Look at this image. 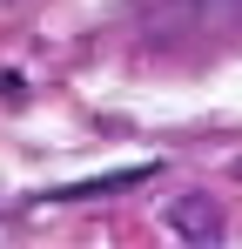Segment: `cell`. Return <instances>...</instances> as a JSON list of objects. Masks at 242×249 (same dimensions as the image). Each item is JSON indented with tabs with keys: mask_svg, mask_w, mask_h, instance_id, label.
Instances as JSON below:
<instances>
[{
	"mask_svg": "<svg viewBox=\"0 0 242 249\" xmlns=\"http://www.w3.org/2000/svg\"><path fill=\"white\" fill-rule=\"evenodd\" d=\"M242 27V0H155L148 7V41H222Z\"/></svg>",
	"mask_w": 242,
	"mask_h": 249,
	"instance_id": "obj_1",
	"label": "cell"
},
{
	"mask_svg": "<svg viewBox=\"0 0 242 249\" xmlns=\"http://www.w3.org/2000/svg\"><path fill=\"white\" fill-rule=\"evenodd\" d=\"M161 222H168L182 243H222V229H229L222 196H208V189H182V196H168V202H161Z\"/></svg>",
	"mask_w": 242,
	"mask_h": 249,
	"instance_id": "obj_2",
	"label": "cell"
},
{
	"mask_svg": "<svg viewBox=\"0 0 242 249\" xmlns=\"http://www.w3.org/2000/svg\"><path fill=\"white\" fill-rule=\"evenodd\" d=\"M0 7H14V0H0Z\"/></svg>",
	"mask_w": 242,
	"mask_h": 249,
	"instance_id": "obj_3",
	"label": "cell"
}]
</instances>
